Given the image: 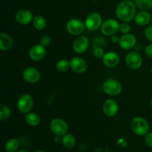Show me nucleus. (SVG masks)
Here are the masks:
<instances>
[{
  "instance_id": "ea45409f",
  "label": "nucleus",
  "mask_w": 152,
  "mask_h": 152,
  "mask_svg": "<svg viewBox=\"0 0 152 152\" xmlns=\"http://www.w3.org/2000/svg\"><path fill=\"white\" fill-rule=\"evenodd\" d=\"M151 22H152V14H151Z\"/></svg>"
},
{
  "instance_id": "39448f33",
  "label": "nucleus",
  "mask_w": 152,
  "mask_h": 152,
  "mask_svg": "<svg viewBox=\"0 0 152 152\" xmlns=\"http://www.w3.org/2000/svg\"><path fill=\"white\" fill-rule=\"evenodd\" d=\"M50 131L55 136L62 137L68 133V125L65 119L62 118H54L49 124Z\"/></svg>"
},
{
  "instance_id": "4468645a",
  "label": "nucleus",
  "mask_w": 152,
  "mask_h": 152,
  "mask_svg": "<svg viewBox=\"0 0 152 152\" xmlns=\"http://www.w3.org/2000/svg\"><path fill=\"white\" fill-rule=\"evenodd\" d=\"M89 47V40L86 36H78L73 43V49L74 52L79 55L85 53Z\"/></svg>"
},
{
  "instance_id": "412c9836",
  "label": "nucleus",
  "mask_w": 152,
  "mask_h": 152,
  "mask_svg": "<svg viewBox=\"0 0 152 152\" xmlns=\"http://www.w3.org/2000/svg\"><path fill=\"white\" fill-rule=\"evenodd\" d=\"M77 140H76L75 137L71 134H65L62 137V144L64 147L67 148H72L75 146Z\"/></svg>"
},
{
  "instance_id": "72a5a7b5",
  "label": "nucleus",
  "mask_w": 152,
  "mask_h": 152,
  "mask_svg": "<svg viewBox=\"0 0 152 152\" xmlns=\"http://www.w3.org/2000/svg\"><path fill=\"white\" fill-rule=\"evenodd\" d=\"M120 37H118L117 34H114V35L111 36V43H114V44H119V42H120Z\"/></svg>"
},
{
  "instance_id": "b1692460",
  "label": "nucleus",
  "mask_w": 152,
  "mask_h": 152,
  "mask_svg": "<svg viewBox=\"0 0 152 152\" xmlns=\"http://www.w3.org/2000/svg\"><path fill=\"white\" fill-rule=\"evenodd\" d=\"M137 8L140 10H148L152 8V0H134Z\"/></svg>"
},
{
  "instance_id": "423d86ee",
  "label": "nucleus",
  "mask_w": 152,
  "mask_h": 152,
  "mask_svg": "<svg viewBox=\"0 0 152 152\" xmlns=\"http://www.w3.org/2000/svg\"><path fill=\"white\" fill-rule=\"evenodd\" d=\"M34 98L30 94L24 93L19 97L16 102L17 110L22 114H27L34 107Z\"/></svg>"
},
{
  "instance_id": "f03ea898",
  "label": "nucleus",
  "mask_w": 152,
  "mask_h": 152,
  "mask_svg": "<svg viewBox=\"0 0 152 152\" xmlns=\"http://www.w3.org/2000/svg\"><path fill=\"white\" fill-rule=\"evenodd\" d=\"M131 129L139 137H145L150 132V125L148 121L142 116H135L131 121Z\"/></svg>"
},
{
  "instance_id": "cd10ccee",
  "label": "nucleus",
  "mask_w": 152,
  "mask_h": 152,
  "mask_svg": "<svg viewBox=\"0 0 152 152\" xmlns=\"http://www.w3.org/2000/svg\"><path fill=\"white\" fill-rule=\"evenodd\" d=\"M105 52L102 46H96L93 49V55L97 59H102L105 55Z\"/></svg>"
},
{
  "instance_id": "0eeeda50",
  "label": "nucleus",
  "mask_w": 152,
  "mask_h": 152,
  "mask_svg": "<svg viewBox=\"0 0 152 152\" xmlns=\"http://www.w3.org/2000/svg\"><path fill=\"white\" fill-rule=\"evenodd\" d=\"M102 17L98 12H91L86 18L85 24L87 29L91 31H97L102 25Z\"/></svg>"
},
{
  "instance_id": "f704fd0d",
  "label": "nucleus",
  "mask_w": 152,
  "mask_h": 152,
  "mask_svg": "<svg viewBox=\"0 0 152 152\" xmlns=\"http://www.w3.org/2000/svg\"><path fill=\"white\" fill-rule=\"evenodd\" d=\"M62 137H60V136H55L53 140H54V142L56 143L62 142Z\"/></svg>"
},
{
  "instance_id": "f8f14e48",
  "label": "nucleus",
  "mask_w": 152,
  "mask_h": 152,
  "mask_svg": "<svg viewBox=\"0 0 152 152\" xmlns=\"http://www.w3.org/2000/svg\"><path fill=\"white\" fill-rule=\"evenodd\" d=\"M34 14L28 9L22 8L18 10L15 14V20L18 24L22 25H26L33 22Z\"/></svg>"
},
{
  "instance_id": "c9c22d12",
  "label": "nucleus",
  "mask_w": 152,
  "mask_h": 152,
  "mask_svg": "<svg viewBox=\"0 0 152 152\" xmlns=\"http://www.w3.org/2000/svg\"><path fill=\"white\" fill-rule=\"evenodd\" d=\"M15 152H28V151H25V150H22V149H20V150H17L16 151H15Z\"/></svg>"
},
{
  "instance_id": "aec40b11",
  "label": "nucleus",
  "mask_w": 152,
  "mask_h": 152,
  "mask_svg": "<svg viewBox=\"0 0 152 152\" xmlns=\"http://www.w3.org/2000/svg\"><path fill=\"white\" fill-rule=\"evenodd\" d=\"M25 121L26 124L31 127H37L41 122V118L39 115L37 114L34 112H29L28 113L25 114Z\"/></svg>"
},
{
  "instance_id": "9d476101",
  "label": "nucleus",
  "mask_w": 152,
  "mask_h": 152,
  "mask_svg": "<svg viewBox=\"0 0 152 152\" xmlns=\"http://www.w3.org/2000/svg\"><path fill=\"white\" fill-rule=\"evenodd\" d=\"M22 77L28 83L34 84L38 83L41 79L40 72L37 68L33 66H28L22 72Z\"/></svg>"
},
{
  "instance_id": "4c0bfd02",
  "label": "nucleus",
  "mask_w": 152,
  "mask_h": 152,
  "mask_svg": "<svg viewBox=\"0 0 152 152\" xmlns=\"http://www.w3.org/2000/svg\"><path fill=\"white\" fill-rule=\"evenodd\" d=\"M151 107H152V98H151Z\"/></svg>"
},
{
  "instance_id": "58836bf2",
  "label": "nucleus",
  "mask_w": 152,
  "mask_h": 152,
  "mask_svg": "<svg viewBox=\"0 0 152 152\" xmlns=\"http://www.w3.org/2000/svg\"><path fill=\"white\" fill-rule=\"evenodd\" d=\"M151 75H152V66H151Z\"/></svg>"
},
{
  "instance_id": "7c9ffc66",
  "label": "nucleus",
  "mask_w": 152,
  "mask_h": 152,
  "mask_svg": "<svg viewBox=\"0 0 152 152\" xmlns=\"http://www.w3.org/2000/svg\"><path fill=\"white\" fill-rule=\"evenodd\" d=\"M145 142L147 146L152 148V132H148L145 136Z\"/></svg>"
},
{
  "instance_id": "6e6552de",
  "label": "nucleus",
  "mask_w": 152,
  "mask_h": 152,
  "mask_svg": "<svg viewBox=\"0 0 152 152\" xmlns=\"http://www.w3.org/2000/svg\"><path fill=\"white\" fill-rule=\"evenodd\" d=\"M126 64L132 70L139 69L143 63V58L140 53L136 51L129 52L126 56Z\"/></svg>"
},
{
  "instance_id": "e433bc0d",
  "label": "nucleus",
  "mask_w": 152,
  "mask_h": 152,
  "mask_svg": "<svg viewBox=\"0 0 152 152\" xmlns=\"http://www.w3.org/2000/svg\"><path fill=\"white\" fill-rule=\"evenodd\" d=\"M34 152H45L44 151H42V150H37V151H34Z\"/></svg>"
},
{
  "instance_id": "5701e85b",
  "label": "nucleus",
  "mask_w": 152,
  "mask_h": 152,
  "mask_svg": "<svg viewBox=\"0 0 152 152\" xmlns=\"http://www.w3.org/2000/svg\"><path fill=\"white\" fill-rule=\"evenodd\" d=\"M19 141L16 138H11L7 140L4 145V148L7 152H15L19 150Z\"/></svg>"
},
{
  "instance_id": "2f4dec72",
  "label": "nucleus",
  "mask_w": 152,
  "mask_h": 152,
  "mask_svg": "<svg viewBox=\"0 0 152 152\" xmlns=\"http://www.w3.org/2000/svg\"><path fill=\"white\" fill-rule=\"evenodd\" d=\"M145 53L147 57H148V58L152 59V43H150V44H148L145 47Z\"/></svg>"
},
{
  "instance_id": "bb28decb",
  "label": "nucleus",
  "mask_w": 152,
  "mask_h": 152,
  "mask_svg": "<svg viewBox=\"0 0 152 152\" xmlns=\"http://www.w3.org/2000/svg\"><path fill=\"white\" fill-rule=\"evenodd\" d=\"M132 31V26L129 24V22H122L120 23V27H119V31L123 34H129Z\"/></svg>"
},
{
  "instance_id": "1a4fd4ad",
  "label": "nucleus",
  "mask_w": 152,
  "mask_h": 152,
  "mask_svg": "<svg viewBox=\"0 0 152 152\" xmlns=\"http://www.w3.org/2000/svg\"><path fill=\"white\" fill-rule=\"evenodd\" d=\"M119 27H120V23L117 19L109 18L105 19L102 22V25L100 28L101 32L103 35L111 37L118 32Z\"/></svg>"
},
{
  "instance_id": "2eb2a0df",
  "label": "nucleus",
  "mask_w": 152,
  "mask_h": 152,
  "mask_svg": "<svg viewBox=\"0 0 152 152\" xmlns=\"http://www.w3.org/2000/svg\"><path fill=\"white\" fill-rule=\"evenodd\" d=\"M70 66L71 70L77 74L85 73L88 69V63L83 58L76 56L70 60Z\"/></svg>"
},
{
  "instance_id": "f257e3e1",
  "label": "nucleus",
  "mask_w": 152,
  "mask_h": 152,
  "mask_svg": "<svg viewBox=\"0 0 152 152\" xmlns=\"http://www.w3.org/2000/svg\"><path fill=\"white\" fill-rule=\"evenodd\" d=\"M136 5L132 0H123L120 1L115 9L117 19L123 22H130L136 16Z\"/></svg>"
},
{
  "instance_id": "7ed1b4c3",
  "label": "nucleus",
  "mask_w": 152,
  "mask_h": 152,
  "mask_svg": "<svg viewBox=\"0 0 152 152\" xmlns=\"http://www.w3.org/2000/svg\"><path fill=\"white\" fill-rule=\"evenodd\" d=\"M102 90L110 96H117L123 91V86L118 80L114 78H108L102 83Z\"/></svg>"
},
{
  "instance_id": "6ab92c4d",
  "label": "nucleus",
  "mask_w": 152,
  "mask_h": 152,
  "mask_svg": "<svg viewBox=\"0 0 152 152\" xmlns=\"http://www.w3.org/2000/svg\"><path fill=\"white\" fill-rule=\"evenodd\" d=\"M13 40L10 34L5 32L0 33V49L1 51H8L13 47Z\"/></svg>"
},
{
  "instance_id": "a878e982",
  "label": "nucleus",
  "mask_w": 152,
  "mask_h": 152,
  "mask_svg": "<svg viewBox=\"0 0 152 152\" xmlns=\"http://www.w3.org/2000/svg\"><path fill=\"white\" fill-rule=\"evenodd\" d=\"M71 68L70 66V61L66 59H60L56 62V69L57 71L60 72H65Z\"/></svg>"
},
{
  "instance_id": "20e7f679",
  "label": "nucleus",
  "mask_w": 152,
  "mask_h": 152,
  "mask_svg": "<svg viewBox=\"0 0 152 152\" xmlns=\"http://www.w3.org/2000/svg\"><path fill=\"white\" fill-rule=\"evenodd\" d=\"M67 31L73 36H80L86 31V24L83 20L77 18H72L67 22L65 25Z\"/></svg>"
},
{
  "instance_id": "dca6fc26",
  "label": "nucleus",
  "mask_w": 152,
  "mask_h": 152,
  "mask_svg": "<svg viewBox=\"0 0 152 152\" xmlns=\"http://www.w3.org/2000/svg\"><path fill=\"white\" fill-rule=\"evenodd\" d=\"M137 45V37L134 34H123L120 38L119 46L123 50H131Z\"/></svg>"
},
{
  "instance_id": "393cba45",
  "label": "nucleus",
  "mask_w": 152,
  "mask_h": 152,
  "mask_svg": "<svg viewBox=\"0 0 152 152\" xmlns=\"http://www.w3.org/2000/svg\"><path fill=\"white\" fill-rule=\"evenodd\" d=\"M11 116V110L6 104H1L0 105V120L7 121Z\"/></svg>"
},
{
  "instance_id": "ddd939ff",
  "label": "nucleus",
  "mask_w": 152,
  "mask_h": 152,
  "mask_svg": "<svg viewBox=\"0 0 152 152\" xmlns=\"http://www.w3.org/2000/svg\"><path fill=\"white\" fill-rule=\"evenodd\" d=\"M102 110L106 116L112 118L118 113L119 104L116 100L113 98H108L102 104Z\"/></svg>"
},
{
  "instance_id": "c85d7f7f",
  "label": "nucleus",
  "mask_w": 152,
  "mask_h": 152,
  "mask_svg": "<svg viewBox=\"0 0 152 152\" xmlns=\"http://www.w3.org/2000/svg\"><path fill=\"white\" fill-rule=\"evenodd\" d=\"M50 43H51V38H50V36L44 35L40 38L39 44L42 45V46H45V48L50 46Z\"/></svg>"
},
{
  "instance_id": "4be33fe9",
  "label": "nucleus",
  "mask_w": 152,
  "mask_h": 152,
  "mask_svg": "<svg viewBox=\"0 0 152 152\" xmlns=\"http://www.w3.org/2000/svg\"><path fill=\"white\" fill-rule=\"evenodd\" d=\"M33 25H34V28L38 31H42V30L45 29L47 25V21L41 15H36L34 16V19H33Z\"/></svg>"
},
{
  "instance_id": "473e14b6",
  "label": "nucleus",
  "mask_w": 152,
  "mask_h": 152,
  "mask_svg": "<svg viewBox=\"0 0 152 152\" xmlns=\"http://www.w3.org/2000/svg\"><path fill=\"white\" fill-rule=\"evenodd\" d=\"M117 143L119 146H120V147H125V146L127 145L128 142L126 139L120 138L118 140H117Z\"/></svg>"
},
{
  "instance_id": "c756f323",
  "label": "nucleus",
  "mask_w": 152,
  "mask_h": 152,
  "mask_svg": "<svg viewBox=\"0 0 152 152\" xmlns=\"http://www.w3.org/2000/svg\"><path fill=\"white\" fill-rule=\"evenodd\" d=\"M145 36L147 40L152 43V25H149L145 28Z\"/></svg>"
},
{
  "instance_id": "9b49d317",
  "label": "nucleus",
  "mask_w": 152,
  "mask_h": 152,
  "mask_svg": "<svg viewBox=\"0 0 152 152\" xmlns=\"http://www.w3.org/2000/svg\"><path fill=\"white\" fill-rule=\"evenodd\" d=\"M47 55V50L41 44H36L31 46L28 52V56L33 61H40L44 59Z\"/></svg>"
},
{
  "instance_id": "a211bd4d",
  "label": "nucleus",
  "mask_w": 152,
  "mask_h": 152,
  "mask_svg": "<svg viewBox=\"0 0 152 152\" xmlns=\"http://www.w3.org/2000/svg\"><path fill=\"white\" fill-rule=\"evenodd\" d=\"M134 20L139 26H145L151 21V15L148 10H140L136 13Z\"/></svg>"
},
{
  "instance_id": "f3484780",
  "label": "nucleus",
  "mask_w": 152,
  "mask_h": 152,
  "mask_svg": "<svg viewBox=\"0 0 152 152\" xmlns=\"http://www.w3.org/2000/svg\"><path fill=\"white\" fill-rule=\"evenodd\" d=\"M102 61L104 65L108 68H114L120 63V57L117 52L111 51L105 54Z\"/></svg>"
}]
</instances>
